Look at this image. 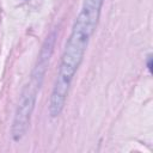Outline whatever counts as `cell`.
<instances>
[{"label": "cell", "instance_id": "1", "mask_svg": "<svg viewBox=\"0 0 153 153\" xmlns=\"http://www.w3.org/2000/svg\"><path fill=\"white\" fill-rule=\"evenodd\" d=\"M104 0H84L82 7L75 19L71 36L66 43L57 78L49 102V114L56 117L61 114L72 79L79 68L88 39L97 25Z\"/></svg>", "mask_w": 153, "mask_h": 153}]
</instances>
